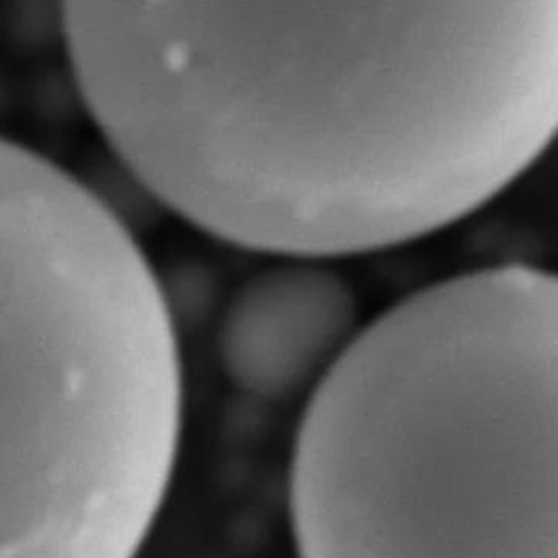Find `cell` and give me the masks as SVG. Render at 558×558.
<instances>
[{"label":"cell","mask_w":558,"mask_h":558,"mask_svg":"<svg viewBox=\"0 0 558 558\" xmlns=\"http://www.w3.org/2000/svg\"><path fill=\"white\" fill-rule=\"evenodd\" d=\"M113 158L208 236L332 263L518 184L558 123L557 0L68 2Z\"/></svg>","instance_id":"obj_1"},{"label":"cell","mask_w":558,"mask_h":558,"mask_svg":"<svg viewBox=\"0 0 558 558\" xmlns=\"http://www.w3.org/2000/svg\"><path fill=\"white\" fill-rule=\"evenodd\" d=\"M296 558H558V286L498 264L365 323L303 401Z\"/></svg>","instance_id":"obj_2"},{"label":"cell","mask_w":558,"mask_h":558,"mask_svg":"<svg viewBox=\"0 0 558 558\" xmlns=\"http://www.w3.org/2000/svg\"><path fill=\"white\" fill-rule=\"evenodd\" d=\"M125 449L112 365L0 253V558H93Z\"/></svg>","instance_id":"obj_3"},{"label":"cell","mask_w":558,"mask_h":558,"mask_svg":"<svg viewBox=\"0 0 558 558\" xmlns=\"http://www.w3.org/2000/svg\"><path fill=\"white\" fill-rule=\"evenodd\" d=\"M362 326L357 292L331 263L276 259L225 299L215 332L218 364L250 400L305 401Z\"/></svg>","instance_id":"obj_4"}]
</instances>
